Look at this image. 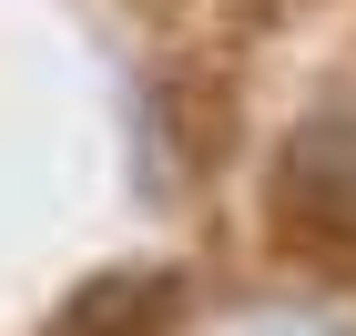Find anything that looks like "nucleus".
I'll list each match as a JSON object with an SVG mask.
<instances>
[{
    "label": "nucleus",
    "mask_w": 356,
    "mask_h": 336,
    "mask_svg": "<svg viewBox=\"0 0 356 336\" xmlns=\"http://www.w3.org/2000/svg\"><path fill=\"white\" fill-rule=\"evenodd\" d=\"M275 204H285V245L326 255V265H356V153H336V143L285 153Z\"/></svg>",
    "instance_id": "f257e3e1"
},
{
    "label": "nucleus",
    "mask_w": 356,
    "mask_h": 336,
    "mask_svg": "<svg viewBox=\"0 0 356 336\" xmlns=\"http://www.w3.org/2000/svg\"><path fill=\"white\" fill-rule=\"evenodd\" d=\"M173 306H184V285H173L163 265H112V275H82V285H72L41 336H163Z\"/></svg>",
    "instance_id": "f03ea898"
}]
</instances>
